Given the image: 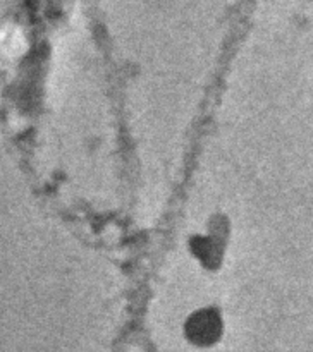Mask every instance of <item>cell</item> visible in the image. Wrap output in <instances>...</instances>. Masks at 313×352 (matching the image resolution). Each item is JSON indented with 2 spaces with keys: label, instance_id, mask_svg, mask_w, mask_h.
<instances>
[{
  "label": "cell",
  "instance_id": "obj_1",
  "mask_svg": "<svg viewBox=\"0 0 313 352\" xmlns=\"http://www.w3.org/2000/svg\"><path fill=\"white\" fill-rule=\"evenodd\" d=\"M219 320H217V316L212 315V313H199V315H196L188 325L189 337H191L193 340H196V342L202 344L212 342V340L215 339L217 333H219Z\"/></svg>",
  "mask_w": 313,
  "mask_h": 352
}]
</instances>
